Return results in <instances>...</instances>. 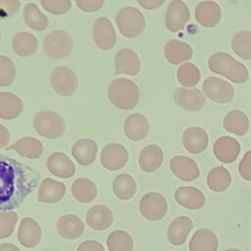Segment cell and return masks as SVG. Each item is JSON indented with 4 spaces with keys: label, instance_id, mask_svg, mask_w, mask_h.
Returning <instances> with one entry per match:
<instances>
[{
    "label": "cell",
    "instance_id": "cell-1",
    "mask_svg": "<svg viewBox=\"0 0 251 251\" xmlns=\"http://www.w3.org/2000/svg\"><path fill=\"white\" fill-rule=\"evenodd\" d=\"M39 180L40 175L33 168L0 155V211L19 208Z\"/></svg>",
    "mask_w": 251,
    "mask_h": 251
},
{
    "label": "cell",
    "instance_id": "cell-2",
    "mask_svg": "<svg viewBox=\"0 0 251 251\" xmlns=\"http://www.w3.org/2000/svg\"><path fill=\"white\" fill-rule=\"evenodd\" d=\"M209 69L218 75L226 76L233 83H244L249 76L245 65L233 59L226 52L214 53L208 60Z\"/></svg>",
    "mask_w": 251,
    "mask_h": 251
},
{
    "label": "cell",
    "instance_id": "cell-3",
    "mask_svg": "<svg viewBox=\"0 0 251 251\" xmlns=\"http://www.w3.org/2000/svg\"><path fill=\"white\" fill-rule=\"evenodd\" d=\"M139 89L136 83L128 78H116L108 86V97L119 109H133L139 101Z\"/></svg>",
    "mask_w": 251,
    "mask_h": 251
},
{
    "label": "cell",
    "instance_id": "cell-4",
    "mask_svg": "<svg viewBox=\"0 0 251 251\" xmlns=\"http://www.w3.org/2000/svg\"><path fill=\"white\" fill-rule=\"evenodd\" d=\"M116 23L121 33L128 38H134L140 35L146 25L141 11L131 6L124 7L118 11Z\"/></svg>",
    "mask_w": 251,
    "mask_h": 251
},
{
    "label": "cell",
    "instance_id": "cell-5",
    "mask_svg": "<svg viewBox=\"0 0 251 251\" xmlns=\"http://www.w3.org/2000/svg\"><path fill=\"white\" fill-rule=\"evenodd\" d=\"M33 127L39 135L45 138L56 139L64 134L66 125L58 113L43 110L36 113L33 117Z\"/></svg>",
    "mask_w": 251,
    "mask_h": 251
},
{
    "label": "cell",
    "instance_id": "cell-6",
    "mask_svg": "<svg viewBox=\"0 0 251 251\" xmlns=\"http://www.w3.org/2000/svg\"><path fill=\"white\" fill-rule=\"evenodd\" d=\"M73 48L71 34L62 29H56L47 34L43 42V49L46 55L52 59L66 58Z\"/></svg>",
    "mask_w": 251,
    "mask_h": 251
},
{
    "label": "cell",
    "instance_id": "cell-7",
    "mask_svg": "<svg viewBox=\"0 0 251 251\" xmlns=\"http://www.w3.org/2000/svg\"><path fill=\"white\" fill-rule=\"evenodd\" d=\"M139 211L149 221H160L167 214L168 203L164 195L156 191H151L142 196L139 202Z\"/></svg>",
    "mask_w": 251,
    "mask_h": 251
},
{
    "label": "cell",
    "instance_id": "cell-8",
    "mask_svg": "<svg viewBox=\"0 0 251 251\" xmlns=\"http://www.w3.org/2000/svg\"><path fill=\"white\" fill-rule=\"evenodd\" d=\"M202 88L204 95L216 103L226 104L234 97L233 86L226 80L217 76L207 77L202 84Z\"/></svg>",
    "mask_w": 251,
    "mask_h": 251
},
{
    "label": "cell",
    "instance_id": "cell-9",
    "mask_svg": "<svg viewBox=\"0 0 251 251\" xmlns=\"http://www.w3.org/2000/svg\"><path fill=\"white\" fill-rule=\"evenodd\" d=\"M50 83L54 91L61 96H70L77 88V78L75 72L66 66L57 67L52 71Z\"/></svg>",
    "mask_w": 251,
    "mask_h": 251
},
{
    "label": "cell",
    "instance_id": "cell-10",
    "mask_svg": "<svg viewBox=\"0 0 251 251\" xmlns=\"http://www.w3.org/2000/svg\"><path fill=\"white\" fill-rule=\"evenodd\" d=\"M190 19V11L181 0L170 2L166 12V27L172 32H177L184 28Z\"/></svg>",
    "mask_w": 251,
    "mask_h": 251
},
{
    "label": "cell",
    "instance_id": "cell-11",
    "mask_svg": "<svg viewBox=\"0 0 251 251\" xmlns=\"http://www.w3.org/2000/svg\"><path fill=\"white\" fill-rule=\"evenodd\" d=\"M128 153L125 146L120 143H110L103 147L100 155L102 166L110 171H117L126 166Z\"/></svg>",
    "mask_w": 251,
    "mask_h": 251
},
{
    "label": "cell",
    "instance_id": "cell-12",
    "mask_svg": "<svg viewBox=\"0 0 251 251\" xmlns=\"http://www.w3.org/2000/svg\"><path fill=\"white\" fill-rule=\"evenodd\" d=\"M176 104L183 110L189 112H198L205 105V95L197 88L179 87L174 93Z\"/></svg>",
    "mask_w": 251,
    "mask_h": 251
},
{
    "label": "cell",
    "instance_id": "cell-13",
    "mask_svg": "<svg viewBox=\"0 0 251 251\" xmlns=\"http://www.w3.org/2000/svg\"><path fill=\"white\" fill-rule=\"evenodd\" d=\"M92 34L95 44L102 50H110L114 47L117 35L111 21L105 17L98 18L92 28Z\"/></svg>",
    "mask_w": 251,
    "mask_h": 251
},
{
    "label": "cell",
    "instance_id": "cell-14",
    "mask_svg": "<svg viewBox=\"0 0 251 251\" xmlns=\"http://www.w3.org/2000/svg\"><path fill=\"white\" fill-rule=\"evenodd\" d=\"M213 152L220 162L230 164L237 159L240 153V144L235 138L224 135L215 141Z\"/></svg>",
    "mask_w": 251,
    "mask_h": 251
},
{
    "label": "cell",
    "instance_id": "cell-15",
    "mask_svg": "<svg viewBox=\"0 0 251 251\" xmlns=\"http://www.w3.org/2000/svg\"><path fill=\"white\" fill-rule=\"evenodd\" d=\"M172 173L180 180L192 181L198 178L200 170L196 162L187 156H175L170 162Z\"/></svg>",
    "mask_w": 251,
    "mask_h": 251
},
{
    "label": "cell",
    "instance_id": "cell-16",
    "mask_svg": "<svg viewBox=\"0 0 251 251\" xmlns=\"http://www.w3.org/2000/svg\"><path fill=\"white\" fill-rule=\"evenodd\" d=\"M18 240L25 248L35 247L41 240L42 230L39 224L32 218H24L19 226Z\"/></svg>",
    "mask_w": 251,
    "mask_h": 251
},
{
    "label": "cell",
    "instance_id": "cell-17",
    "mask_svg": "<svg viewBox=\"0 0 251 251\" xmlns=\"http://www.w3.org/2000/svg\"><path fill=\"white\" fill-rule=\"evenodd\" d=\"M222 18L220 5L215 1H202L195 8V20L204 27L216 26Z\"/></svg>",
    "mask_w": 251,
    "mask_h": 251
},
{
    "label": "cell",
    "instance_id": "cell-18",
    "mask_svg": "<svg viewBox=\"0 0 251 251\" xmlns=\"http://www.w3.org/2000/svg\"><path fill=\"white\" fill-rule=\"evenodd\" d=\"M115 71L117 75H137L140 71L139 57L129 48H123L119 50L115 56Z\"/></svg>",
    "mask_w": 251,
    "mask_h": 251
},
{
    "label": "cell",
    "instance_id": "cell-19",
    "mask_svg": "<svg viewBox=\"0 0 251 251\" xmlns=\"http://www.w3.org/2000/svg\"><path fill=\"white\" fill-rule=\"evenodd\" d=\"M209 137L206 130L200 126L186 128L182 135V143L186 151L191 154L202 153L208 146Z\"/></svg>",
    "mask_w": 251,
    "mask_h": 251
},
{
    "label": "cell",
    "instance_id": "cell-20",
    "mask_svg": "<svg viewBox=\"0 0 251 251\" xmlns=\"http://www.w3.org/2000/svg\"><path fill=\"white\" fill-rule=\"evenodd\" d=\"M192 228L193 223L190 218L185 216L177 217L170 224L167 230V238L171 244L179 246L186 241Z\"/></svg>",
    "mask_w": 251,
    "mask_h": 251
},
{
    "label": "cell",
    "instance_id": "cell-21",
    "mask_svg": "<svg viewBox=\"0 0 251 251\" xmlns=\"http://www.w3.org/2000/svg\"><path fill=\"white\" fill-rule=\"evenodd\" d=\"M175 199L180 206L189 210L203 208L206 198L203 192L193 186H180L175 192Z\"/></svg>",
    "mask_w": 251,
    "mask_h": 251
},
{
    "label": "cell",
    "instance_id": "cell-22",
    "mask_svg": "<svg viewBox=\"0 0 251 251\" xmlns=\"http://www.w3.org/2000/svg\"><path fill=\"white\" fill-rule=\"evenodd\" d=\"M46 166L52 175L61 178H69L75 172V164L63 152L52 153L47 159Z\"/></svg>",
    "mask_w": 251,
    "mask_h": 251
},
{
    "label": "cell",
    "instance_id": "cell-23",
    "mask_svg": "<svg viewBox=\"0 0 251 251\" xmlns=\"http://www.w3.org/2000/svg\"><path fill=\"white\" fill-rule=\"evenodd\" d=\"M124 130L126 136L133 141L144 139L149 132V123L146 117L140 113H134L125 121Z\"/></svg>",
    "mask_w": 251,
    "mask_h": 251
},
{
    "label": "cell",
    "instance_id": "cell-24",
    "mask_svg": "<svg viewBox=\"0 0 251 251\" xmlns=\"http://www.w3.org/2000/svg\"><path fill=\"white\" fill-rule=\"evenodd\" d=\"M86 224L94 230H105L110 227L114 221L112 211L104 205L92 206L85 217Z\"/></svg>",
    "mask_w": 251,
    "mask_h": 251
},
{
    "label": "cell",
    "instance_id": "cell-25",
    "mask_svg": "<svg viewBox=\"0 0 251 251\" xmlns=\"http://www.w3.org/2000/svg\"><path fill=\"white\" fill-rule=\"evenodd\" d=\"M218 247V236L208 227L197 229L189 241V251H217Z\"/></svg>",
    "mask_w": 251,
    "mask_h": 251
},
{
    "label": "cell",
    "instance_id": "cell-26",
    "mask_svg": "<svg viewBox=\"0 0 251 251\" xmlns=\"http://www.w3.org/2000/svg\"><path fill=\"white\" fill-rule=\"evenodd\" d=\"M66 193V185L52 178H44L37 192V199L42 203H57L63 199Z\"/></svg>",
    "mask_w": 251,
    "mask_h": 251
},
{
    "label": "cell",
    "instance_id": "cell-27",
    "mask_svg": "<svg viewBox=\"0 0 251 251\" xmlns=\"http://www.w3.org/2000/svg\"><path fill=\"white\" fill-rule=\"evenodd\" d=\"M164 54L167 61L172 65H179L191 59L193 51L191 46L183 41L172 39L164 47Z\"/></svg>",
    "mask_w": 251,
    "mask_h": 251
},
{
    "label": "cell",
    "instance_id": "cell-28",
    "mask_svg": "<svg viewBox=\"0 0 251 251\" xmlns=\"http://www.w3.org/2000/svg\"><path fill=\"white\" fill-rule=\"evenodd\" d=\"M57 231L65 239H76L84 230V224L75 215L68 214L62 216L57 222Z\"/></svg>",
    "mask_w": 251,
    "mask_h": 251
},
{
    "label": "cell",
    "instance_id": "cell-29",
    "mask_svg": "<svg viewBox=\"0 0 251 251\" xmlns=\"http://www.w3.org/2000/svg\"><path fill=\"white\" fill-rule=\"evenodd\" d=\"M164 160V152L158 145L150 144L145 146L139 154L138 164L145 173H153L158 170Z\"/></svg>",
    "mask_w": 251,
    "mask_h": 251
},
{
    "label": "cell",
    "instance_id": "cell-30",
    "mask_svg": "<svg viewBox=\"0 0 251 251\" xmlns=\"http://www.w3.org/2000/svg\"><path fill=\"white\" fill-rule=\"evenodd\" d=\"M97 144L93 139L81 138L72 147V155L81 166H88L94 162L97 154Z\"/></svg>",
    "mask_w": 251,
    "mask_h": 251
},
{
    "label": "cell",
    "instance_id": "cell-31",
    "mask_svg": "<svg viewBox=\"0 0 251 251\" xmlns=\"http://www.w3.org/2000/svg\"><path fill=\"white\" fill-rule=\"evenodd\" d=\"M24 110L23 100L14 93L0 92V119L13 120Z\"/></svg>",
    "mask_w": 251,
    "mask_h": 251
},
{
    "label": "cell",
    "instance_id": "cell-32",
    "mask_svg": "<svg viewBox=\"0 0 251 251\" xmlns=\"http://www.w3.org/2000/svg\"><path fill=\"white\" fill-rule=\"evenodd\" d=\"M6 150H14L18 154L27 159H37L43 152L42 143L31 136H25L8 146Z\"/></svg>",
    "mask_w": 251,
    "mask_h": 251
},
{
    "label": "cell",
    "instance_id": "cell-33",
    "mask_svg": "<svg viewBox=\"0 0 251 251\" xmlns=\"http://www.w3.org/2000/svg\"><path fill=\"white\" fill-rule=\"evenodd\" d=\"M250 122L247 115L240 110H232L224 118V127L227 132L242 136L247 133Z\"/></svg>",
    "mask_w": 251,
    "mask_h": 251
},
{
    "label": "cell",
    "instance_id": "cell-34",
    "mask_svg": "<svg viewBox=\"0 0 251 251\" xmlns=\"http://www.w3.org/2000/svg\"><path fill=\"white\" fill-rule=\"evenodd\" d=\"M38 40L32 33L19 32L16 33L12 40L14 52L21 57H29L37 49Z\"/></svg>",
    "mask_w": 251,
    "mask_h": 251
},
{
    "label": "cell",
    "instance_id": "cell-35",
    "mask_svg": "<svg viewBox=\"0 0 251 251\" xmlns=\"http://www.w3.org/2000/svg\"><path fill=\"white\" fill-rule=\"evenodd\" d=\"M72 194L78 202L89 203L97 196L96 184L89 178L79 177L72 184Z\"/></svg>",
    "mask_w": 251,
    "mask_h": 251
},
{
    "label": "cell",
    "instance_id": "cell-36",
    "mask_svg": "<svg viewBox=\"0 0 251 251\" xmlns=\"http://www.w3.org/2000/svg\"><path fill=\"white\" fill-rule=\"evenodd\" d=\"M230 182V173L223 166L215 167L208 173L207 184L212 191L223 192L228 188Z\"/></svg>",
    "mask_w": 251,
    "mask_h": 251
},
{
    "label": "cell",
    "instance_id": "cell-37",
    "mask_svg": "<svg viewBox=\"0 0 251 251\" xmlns=\"http://www.w3.org/2000/svg\"><path fill=\"white\" fill-rule=\"evenodd\" d=\"M113 191L119 199L129 200L136 192V182L130 175L121 174L114 179Z\"/></svg>",
    "mask_w": 251,
    "mask_h": 251
},
{
    "label": "cell",
    "instance_id": "cell-38",
    "mask_svg": "<svg viewBox=\"0 0 251 251\" xmlns=\"http://www.w3.org/2000/svg\"><path fill=\"white\" fill-rule=\"evenodd\" d=\"M107 247L109 251H132L133 239L126 230L117 229L108 235Z\"/></svg>",
    "mask_w": 251,
    "mask_h": 251
},
{
    "label": "cell",
    "instance_id": "cell-39",
    "mask_svg": "<svg viewBox=\"0 0 251 251\" xmlns=\"http://www.w3.org/2000/svg\"><path fill=\"white\" fill-rule=\"evenodd\" d=\"M25 23L34 30H43L48 25V19L34 3H27L24 10Z\"/></svg>",
    "mask_w": 251,
    "mask_h": 251
},
{
    "label": "cell",
    "instance_id": "cell-40",
    "mask_svg": "<svg viewBox=\"0 0 251 251\" xmlns=\"http://www.w3.org/2000/svg\"><path fill=\"white\" fill-rule=\"evenodd\" d=\"M231 49L235 55L245 60H251V31L240 30L231 39Z\"/></svg>",
    "mask_w": 251,
    "mask_h": 251
},
{
    "label": "cell",
    "instance_id": "cell-41",
    "mask_svg": "<svg viewBox=\"0 0 251 251\" xmlns=\"http://www.w3.org/2000/svg\"><path fill=\"white\" fill-rule=\"evenodd\" d=\"M200 76L199 69L196 65L189 62L181 64L176 71L177 81L185 88L195 86L199 82Z\"/></svg>",
    "mask_w": 251,
    "mask_h": 251
},
{
    "label": "cell",
    "instance_id": "cell-42",
    "mask_svg": "<svg viewBox=\"0 0 251 251\" xmlns=\"http://www.w3.org/2000/svg\"><path fill=\"white\" fill-rule=\"evenodd\" d=\"M16 76L14 62L7 56L0 55V87L10 85Z\"/></svg>",
    "mask_w": 251,
    "mask_h": 251
},
{
    "label": "cell",
    "instance_id": "cell-43",
    "mask_svg": "<svg viewBox=\"0 0 251 251\" xmlns=\"http://www.w3.org/2000/svg\"><path fill=\"white\" fill-rule=\"evenodd\" d=\"M18 222V215L14 211L0 212V239L12 235Z\"/></svg>",
    "mask_w": 251,
    "mask_h": 251
},
{
    "label": "cell",
    "instance_id": "cell-44",
    "mask_svg": "<svg viewBox=\"0 0 251 251\" xmlns=\"http://www.w3.org/2000/svg\"><path fill=\"white\" fill-rule=\"evenodd\" d=\"M42 7L53 15H62L70 11L72 2L70 0H40Z\"/></svg>",
    "mask_w": 251,
    "mask_h": 251
},
{
    "label": "cell",
    "instance_id": "cell-45",
    "mask_svg": "<svg viewBox=\"0 0 251 251\" xmlns=\"http://www.w3.org/2000/svg\"><path fill=\"white\" fill-rule=\"evenodd\" d=\"M20 8L17 0H0V20L13 16Z\"/></svg>",
    "mask_w": 251,
    "mask_h": 251
},
{
    "label": "cell",
    "instance_id": "cell-46",
    "mask_svg": "<svg viewBox=\"0 0 251 251\" xmlns=\"http://www.w3.org/2000/svg\"><path fill=\"white\" fill-rule=\"evenodd\" d=\"M238 173L240 176L248 181H251V150L247 151L238 165Z\"/></svg>",
    "mask_w": 251,
    "mask_h": 251
},
{
    "label": "cell",
    "instance_id": "cell-47",
    "mask_svg": "<svg viewBox=\"0 0 251 251\" xmlns=\"http://www.w3.org/2000/svg\"><path fill=\"white\" fill-rule=\"evenodd\" d=\"M104 0H76L75 4L77 7L84 12H95L102 8Z\"/></svg>",
    "mask_w": 251,
    "mask_h": 251
},
{
    "label": "cell",
    "instance_id": "cell-48",
    "mask_svg": "<svg viewBox=\"0 0 251 251\" xmlns=\"http://www.w3.org/2000/svg\"><path fill=\"white\" fill-rule=\"evenodd\" d=\"M76 251H105V249L99 241L88 239L81 242Z\"/></svg>",
    "mask_w": 251,
    "mask_h": 251
},
{
    "label": "cell",
    "instance_id": "cell-49",
    "mask_svg": "<svg viewBox=\"0 0 251 251\" xmlns=\"http://www.w3.org/2000/svg\"><path fill=\"white\" fill-rule=\"evenodd\" d=\"M138 4L146 10H155L164 4L163 0H139Z\"/></svg>",
    "mask_w": 251,
    "mask_h": 251
},
{
    "label": "cell",
    "instance_id": "cell-50",
    "mask_svg": "<svg viewBox=\"0 0 251 251\" xmlns=\"http://www.w3.org/2000/svg\"><path fill=\"white\" fill-rule=\"evenodd\" d=\"M10 142V133L7 127H5L3 125L0 124V148L8 147L7 145Z\"/></svg>",
    "mask_w": 251,
    "mask_h": 251
},
{
    "label": "cell",
    "instance_id": "cell-51",
    "mask_svg": "<svg viewBox=\"0 0 251 251\" xmlns=\"http://www.w3.org/2000/svg\"><path fill=\"white\" fill-rule=\"evenodd\" d=\"M0 251H21L19 247L12 243H1Z\"/></svg>",
    "mask_w": 251,
    "mask_h": 251
},
{
    "label": "cell",
    "instance_id": "cell-52",
    "mask_svg": "<svg viewBox=\"0 0 251 251\" xmlns=\"http://www.w3.org/2000/svg\"><path fill=\"white\" fill-rule=\"evenodd\" d=\"M226 251H242L240 249H236V248H229V249H226Z\"/></svg>",
    "mask_w": 251,
    "mask_h": 251
},
{
    "label": "cell",
    "instance_id": "cell-53",
    "mask_svg": "<svg viewBox=\"0 0 251 251\" xmlns=\"http://www.w3.org/2000/svg\"><path fill=\"white\" fill-rule=\"evenodd\" d=\"M0 39H1V34H0Z\"/></svg>",
    "mask_w": 251,
    "mask_h": 251
}]
</instances>
